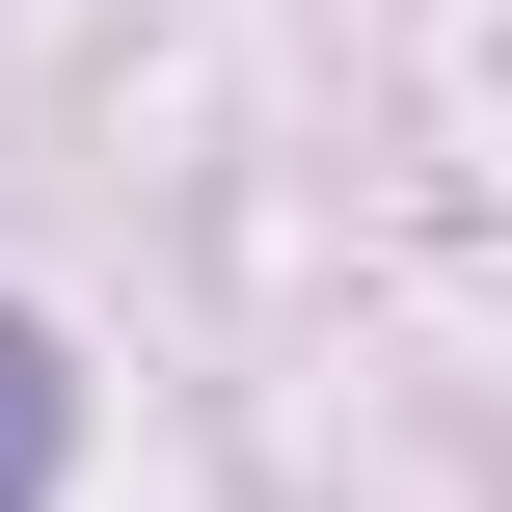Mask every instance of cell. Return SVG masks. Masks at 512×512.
Here are the masks:
<instances>
[{"instance_id": "1", "label": "cell", "mask_w": 512, "mask_h": 512, "mask_svg": "<svg viewBox=\"0 0 512 512\" xmlns=\"http://www.w3.org/2000/svg\"><path fill=\"white\" fill-rule=\"evenodd\" d=\"M54 486V351H27V324H0V512Z\"/></svg>"}]
</instances>
